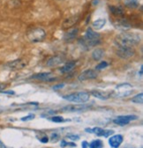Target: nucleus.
Instances as JSON below:
<instances>
[{"label": "nucleus", "mask_w": 143, "mask_h": 148, "mask_svg": "<svg viewBox=\"0 0 143 148\" xmlns=\"http://www.w3.org/2000/svg\"><path fill=\"white\" fill-rule=\"evenodd\" d=\"M136 119H138V116H118L116 119H114L113 123L120 126H124V125H127L130 123V121L136 120Z\"/></svg>", "instance_id": "nucleus-7"}, {"label": "nucleus", "mask_w": 143, "mask_h": 148, "mask_svg": "<svg viewBox=\"0 0 143 148\" xmlns=\"http://www.w3.org/2000/svg\"><path fill=\"white\" fill-rule=\"evenodd\" d=\"M100 41H101V35L97 32H95L92 28L89 27L87 29L85 36L83 38L80 39L79 43L85 49H88L99 44Z\"/></svg>", "instance_id": "nucleus-2"}, {"label": "nucleus", "mask_w": 143, "mask_h": 148, "mask_svg": "<svg viewBox=\"0 0 143 148\" xmlns=\"http://www.w3.org/2000/svg\"><path fill=\"white\" fill-rule=\"evenodd\" d=\"M59 1H60V0H59Z\"/></svg>", "instance_id": "nucleus-38"}, {"label": "nucleus", "mask_w": 143, "mask_h": 148, "mask_svg": "<svg viewBox=\"0 0 143 148\" xmlns=\"http://www.w3.org/2000/svg\"><path fill=\"white\" fill-rule=\"evenodd\" d=\"M142 72H143V67H142V65H141L140 70V76H142Z\"/></svg>", "instance_id": "nucleus-37"}, {"label": "nucleus", "mask_w": 143, "mask_h": 148, "mask_svg": "<svg viewBox=\"0 0 143 148\" xmlns=\"http://www.w3.org/2000/svg\"><path fill=\"white\" fill-rule=\"evenodd\" d=\"M89 97H90V95L86 92H74V94L65 95L63 98L69 101L77 102V103H85L89 100Z\"/></svg>", "instance_id": "nucleus-4"}, {"label": "nucleus", "mask_w": 143, "mask_h": 148, "mask_svg": "<svg viewBox=\"0 0 143 148\" xmlns=\"http://www.w3.org/2000/svg\"><path fill=\"white\" fill-rule=\"evenodd\" d=\"M58 138H59V135L57 134V133H54V134H52L51 136V141L52 142H56L58 140Z\"/></svg>", "instance_id": "nucleus-29"}, {"label": "nucleus", "mask_w": 143, "mask_h": 148, "mask_svg": "<svg viewBox=\"0 0 143 148\" xmlns=\"http://www.w3.org/2000/svg\"><path fill=\"white\" fill-rule=\"evenodd\" d=\"M30 79H41L43 81H48V82H52L54 81L56 79L51 78V73L50 72H43V73H37L35 75H32Z\"/></svg>", "instance_id": "nucleus-12"}, {"label": "nucleus", "mask_w": 143, "mask_h": 148, "mask_svg": "<svg viewBox=\"0 0 143 148\" xmlns=\"http://www.w3.org/2000/svg\"><path fill=\"white\" fill-rule=\"evenodd\" d=\"M79 34V29L78 28H74V29H72L71 31H68L64 35V40L65 42H71V41H73L74 40L77 35Z\"/></svg>", "instance_id": "nucleus-15"}, {"label": "nucleus", "mask_w": 143, "mask_h": 148, "mask_svg": "<svg viewBox=\"0 0 143 148\" xmlns=\"http://www.w3.org/2000/svg\"><path fill=\"white\" fill-rule=\"evenodd\" d=\"M105 23H106L105 18H99V20H96L92 23V27H93L94 29L99 30V29H101V28H102L104 27Z\"/></svg>", "instance_id": "nucleus-18"}, {"label": "nucleus", "mask_w": 143, "mask_h": 148, "mask_svg": "<svg viewBox=\"0 0 143 148\" xmlns=\"http://www.w3.org/2000/svg\"><path fill=\"white\" fill-rule=\"evenodd\" d=\"M28 65V61L24 58L13 60L6 64V67L11 70H21Z\"/></svg>", "instance_id": "nucleus-6"}, {"label": "nucleus", "mask_w": 143, "mask_h": 148, "mask_svg": "<svg viewBox=\"0 0 143 148\" xmlns=\"http://www.w3.org/2000/svg\"><path fill=\"white\" fill-rule=\"evenodd\" d=\"M76 65V62L75 61H70L68 63H66L63 67H61L60 69V71L62 73H67V72H70L72 70H73Z\"/></svg>", "instance_id": "nucleus-17"}, {"label": "nucleus", "mask_w": 143, "mask_h": 148, "mask_svg": "<svg viewBox=\"0 0 143 148\" xmlns=\"http://www.w3.org/2000/svg\"><path fill=\"white\" fill-rule=\"evenodd\" d=\"M107 66H108V63L105 62V61H102V62H101L99 64H97L96 70H102V69L106 68Z\"/></svg>", "instance_id": "nucleus-25"}, {"label": "nucleus", "mask_w": 143, "mask_h": 148, "mask_svg": "<svg viewBox=\"0 0 143 148\" xmlns=\"http://www.w3.org/2000/svg\"><path fill=\"white\" fill-rule=\"evenodd\" d=\"M103 55H104V50L102 49H96L93 51L92 53V58L93 59L95 60H100L102 57H103Z\"/></svg>", "instance_id": "nucleus-19"}, {"label": "nucleus", "mask_w": 143, "mask_h": 148, "mask_svg": "<svg viewBox=\"0 0 143 148\" xmlns=\"http://www.w3.org/2000/svg\"><path fill=\"white\" fill-rule=\"evenodd\" d=\"M90 94L96 97V98H98L100 100H107L110 96L108 95V94L105 92H102V91H100V90H92L90 92Z\"/></svg>", "instance_id": "nucleus-16"}, {"label": "nucleus", "mask_w": 143, "mask_h": 148, "mask_svg": "<svg viewBox=\"0 0 143 148\" xmlns=\"http://www.w3.org/2000/svg\"><path fill=\"white\" fill-rule=\"evenodd\" d=\"M2 92H4V94H8V95H14L13 91H2Z\"/></svg>", "instance_id": "nucleus-34"}, {"label": "nucleus", "mask_w": 143, "mask_h": 148, "mask_svg": "<svg viewBox=\"0 0 143 148\" xmlns=\"http://www.w3.org/2000/svg\"><path fill=\"white\" fill-rule=\"evenodd\" d=\"M132 101L133 103H142L143 102V94L142 92H140V94L135 95L134 97L132 98Z\"/></svg>", "instance_id": "nucleus-24"}, {"label": "nucleus", "mask_w": 143, "mask_h": 148, "mask_svg": "<svg viewBox=\"0 0 143 148\" xmlns=\"http://www.w3.org/2000/svg\"><path fill=\"white\" fill-rule=\"evenodd\" d=\"M110 10L112 14H114L115 16H123L124 15V11L122 10V8L118 7V6H110Z\"/></svg>", "instance_id": "nucleus-20"}, {"label": "nucleus", "mask_w": 143, "mask_h": 148, "mask_svg": "<svg viewBox=\"0 0 143 148\" xmlns=\"http://www.w3.org/2000/svg\"><path fill=\"white\" fill-rule=\"evenodd\" d=\"M81 147L82 148H87L88 147V143L87 141H83L81 144Z\"/></svg>", "instance_id": "nucleus-32"}, {"label": "nucleus", "mask_w": 143, "mask_h": 148, "mask_svg": "<svg viewBox=\"0 0 143 148\" xmlns=\"http://www.w3.org/2000/svg\"><path fill=\"white\" fill-rule=\"evenodd\" d=\"M123 142V136L122 135H115L110 138L109 144L113 148H118Z\"/></svg>", "instance_id": "nucleus-14"}, {"label": "nucleus", "mask_w": 143, "mask_h": 148, "mask_svg": "<svg viewBox=\"0 0 143 148\" xmlns=\"http://www.w3.org/2000/svg\"><path fill=\"white\" fill-rule=\"evenodd\" d=\"M126 5L129 8H136L139 5V2L137 0H126Z\"/></svg>", "instance_id": "nucleus-23"}, {"label": "nucleus", "mask_w": 143, "mask_h": 148, "mask_svg": "<svg viewBox=\"0 0 143 148\" xmlns=\"http://www.w3.org/2000/svg\"><path fill=\"white\" fill-rule=\"evenodd\" d=\"M28 38L32 42H39L44 40L46 33L45 31L41 27H35L31 30H29L27 34Z\"/></svg>", "instance_id": "nucleus-3"}, {"label": "nucleus", "mask_w": 143, "mask_h": 148, "mask_svg": "<svg viewBox=\"0 0 143 148\" xmlns=\"http://www.w3.org/2000/svg\"><path fill=\"white\" fill-rule=\"evenodd\" d=\"M40 140H41V142H43V143H47V142L49 141V138H48L47 137H43V138H41Z\"/></svg>", "instance_id": "nucleus-33"}, {"label": "nucleus", "mask_w": 143, "mask_h": 148, "mask_svg": "<svg viewBox=\"0 0 143 148\" xmlns=\"http://www.w3.org/2000/svg\"><path fill=\"white\" fill-rule=\"evenodd\" d=\"M91 130H92V133H95L98 137L108 138V137L114 134V131H111V130H103V129L99 128V127H96V128L91 129Z\"/></svg>", "instance_id": "nucleus-9"}, {"label": "nucleus", "mask_w": 143, "mask_h": 148, "mask_svg": "<svg viewBox=\"0 0 143 148\" xmlns=\"http://www.w3.org/2000/svg\"><path fill=\"white\" fill-rule=\"evenodd\" d=\"M67 144H68L67 142H65V140H62V141H61V145H60V146H61V147H65V146H66V145H67Z\"/></svg>", "instance_id": "nucleus-35"}, {"label": "nucleus", "mask_w": 143, "mask_h": 148, "mask_svg": "<svg viewBox=\"0 0 143 148\" xmlns=\"http://www.w3.org/2000/svg\"><path fill=\"white\" fill-rule=\"evenodd\" d=\"M89 108H90V106L88 105H68L64 107L62 110L65 111V112H77V111L85 110Z\"/></svg>", "instance_id": "nucleus-10"}, {"label": "nucleus", "mask_w": 143, "mask_h": 148, "mask_svg": "<svg viewBox=\"0 0 143 148\" xmlns=\"http://www.w3.org/2000/svg\"><path fill=\"white\" fill-rule=\"evenodd\" d=\"M7 86L6 84H3V83H0V92H2L6 87Z\"/></svg>", "instance_id": "nucleus-31"}, {"label": "nucleus", "mask_w": 143, "mask_h": 148, "mask_svg": "<svg viewBox=\"0 0 143 148\" xmlns=\"http://www.w3.org/2000/svg\"><path fill=\"white\" fill-rule=\"evenodd\" d=\"M67 138H69L72 140H79L80 139V137L78 135H74V134H68Z\"/></svg>", "instance_id": "nucleus-28"}, {"label": "nucleus", "mask_w": 143, "mask_h": 148, "mask_svg": "<svg viewBox=\"0 0 143 148\" xmlns=\"http://www.w3.org/2000/svg\"><path fill=\"white\" fill-rule=\"evenodd\" d=\"M79 21V15H75V16H72L67 18L66 20L63 22L62 25V28L63 29H69L71 27H73Z\"/></svg>", "instance_id": "nucleus-13"}, {"label": "nucleus", "mask_w": 143, "mask_h": 148, "mask_svg": "<svg viewBox=\"0 0 143 148\" xmlns=\"http://www.w3.org/2000/svg\"><path fill=\"white\" fill-rule=\"evenodd\" d=\"M118 25H117V27H118V28H122V29H128L129 27H130V25H129V23L126 21H124V20H122V21H119L118 22Z\"/></svg>", "instance_id": "nucleus-22"}, {"label": "nucleus", "mask_w": 143, "mask_h": 148, "mask_svg": "<svg viewBox=\"0 0 143 148\" xmlns=\"http://www.w3.org/2000/svg\"><path fill=\"white\" fill-rule=\"evenodd\" d=\"M64 61H65V57L63 55H57V56H54V57L50 58L48 60L47 65L50 66V67H54V66L59 65Z\"/></svg>", "instance_id": "nucleus-11"}, {"label": "nucleus", "mask_w": 143, "mask_h": 148, "mask_svg": "<svg viewBox=\"0 0 143 148\" xmlns=\"http://www.w3.org/2000/svg\"><path fill=\"white\" fill-rule=\"evenodd\" d=\"M34 119V115H28L25 117H22L21 118V121L25 122V121H30V120H33Z\"/></svg>", "instance_id": "nucleus-27"}, {"label": "nucleus", "mask_w": 143, "mask_h": 148, "mask_svg": "<svg viewBox=\"0 0 143 148\" xmlns=\"http://www.w3.org/2000/svg\"><path fill=\"white\" fill-rule=\"evenodd\" d=\"M64 86H65V84H58V85H57V86H53V89L57 90V89H60V88H63Z\"/></svg>", "instance_id": "nucleus-30"}, {"label": "nucleus", "mask_w": 143, "mask_h": 148, "mask_svg": "<svg viewBox=\"0 0 143 148\" xmlns=\"http://www.w3.org/2000/svg\"><path fill=\"white\" fill-rule=\"evenodd\" d=\"M96 77H97V72L94 70L88 69V70H86L83 72H81L78 79L80 81H85V80H88V79H96Z\"/></svg>", "instance_id": "nucleus-8"}, {"label": "nucleus", "mask_w": 143, "mask_h": 148, "mask_svg": "<svg viewBox=\"0 0 143 148\" xmlns=\"http://www.w3.org/2000/svg\"><path fill=\"white\" fill-rule=\"evenodd\" d=\"M88 147L89 148H102L103 144H102V140L96 139V140H93L90 144H88Z\"/></svg>", "instance_id": "nucleus-21"}, {"label": "nucleus", "mask_w": 143, "mask_h": 148, "mask_svg": "<svg viewBox=\"0 0 143 148\" xmlns=\"http://www.w3.org/2000/svg\"><path fill=\"white\" fill-rule=\"evenodd\" d=\"M0 148H6V146L5 145V144L0 140Z\"/></svg>", "instance_id": "nucleus-36"}, {"label": "nucleus", "mask_w": 143, "mask_h": 148, "mask_svg": "<svg viewBox=\"0 0 143 148\" xmlns=\"http://www.w3.org/2000/svg\"><path fill=\"white\" fill-rule=\"evenodd\" d=\"M117 55L122 59H128L133 57L135 50L133 47H118Z\"/></svg>", "instance_id": "nucleus-5"}, {"label": "nucleus", "mask_w": 143, "mask_h": 148, "mask_svg": "<svg viewBox=\"0 0 143 148\" xmlns=\"http://www.w3.org/2000/svg\"><path fill=\"white\" fill-rule=\"evenodd\" d=\"M51 121L55 122V123H61V122L64 121V119H63L62 116H53L51 118Z\"/></svg>", "instance_id": "nucleus-26"}, {"label": "nucleus", "mask_w": 143, "mask_h": 148, "mask_svg": "<svg viewBox=\"0 0 143 148\" xmlns=\"http://www.w3.org/2000/svg\"><path fill=\"white\" fill-rule=\"evenodd\" d=\"M114 42L118 47H133L140 43V36L136 33L123 32L116 36Z\"/></svg>", "instance_id": "nucleus-1"}]
</instances>
